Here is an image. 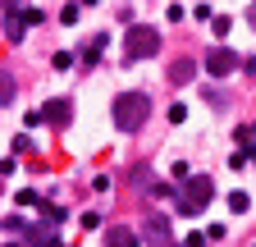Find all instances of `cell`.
Wrapping results in <instances>:
<instances>
[{
    "instance_id": "cell-8",
    "label": "cell",
    "mask_w": 256,
    "mask_h": 247,
    "mask_svg": "<svg viewBox=\"0 0 256 247\" xmlns=\"http://www.w3.org/2000/svg\"><path fill=\"white\" fill-rule=\"evenodd\" d=\"M106 247H138V234L128 229V224H114V229L106 234Z\"/></svg>"
},
{
    "instance_id": "cell-17",
    "label": "cell",
    "mask_w": 256,
    "mask_h": 247,
    "mask_svg": "<svg viewBox=\"0 0 256 247\" xmlns=\"http://www.w3.org/2000/svg\"><path fill=\"white\" fill-rule=\"evenodd\" d=\"M5 247H18V242H5Z\"/></svg>"
},
{
    "instance_id": "cell-12",
    "label": "cell",
    "mask_w": 256,
    "mask_h": 247,
    "mask_svg": "<svg viewBox=\"0 0 256 247\" xmlns=\"http://www.w3.org/2000/svg\"><path fill=\"white\" fill-rule=\"evenodd\" d=\"M229 210L242 215V210H247V197H242V192H229Z\"/></svg>"
},
{
    "instance_id": "cell-16",
    "label": "cell",
    "mask_w": 256,
    "mask_h": 247,
    "mask_svg": "<svg viewBox=\"0 0 256 247\" xmlns=\"http://www.w3.org/2000/svg\"><path fill=\"white\" fill-rule=\"evenodd\" d=\"M247 156H252V160H256V142H247Z\"/></svg>"
},
{
    "instance_id": "cell-14",
    "label": "cell",
    "mask_w": 256,
    "mask_h": 247,
    "mask_svg": "<svg viewBox=\"0 0 256 247\" xmlns=\"http://www.w3.org/2000/svg\"><path fill=\"white\" fill-rule=\"evenodd\" d=\"M78 14H82L78 5H64V14H60V23H78Z\"/></svg>"
},
{
    "instance_id": "cell-7",
    "label": "cell",
    "mask_w": 256,
    "mask_h": 247,
    "mask_svg": "<svg viewBox=\"0 0 256 247\" xmlns=\"http://www.w3.org/2000/svg\"><path fill=\"white\" fill-rule=\"evenodd\" d=\"M146 229V242H170V220H165V215H151V220H142Z\"/></svg>"
},
{
    "instance_id": "cell-9",
    "label": "cell",
    "mask_w": 256,
    "mask_h": 247,
    "mask_svg": "<svg viewBox=\"0 0 256 247\" xmlns=\"http://www.w3.org/2000/svg\"><path fill=\"white\" fill-rule=\"evenodd\" d=\"M23 28H28V23H23V14H5V42H10V46H18V42H23Z\"/></svg>"
},
{
    "instance_id": "cell-5",
    "label": "cell",
    "mask_w": 256,
    "mask_h": 247,
    "mask_svg": "<svg viewBox=\"0 0 256 247\" xmlns=\"http://www.w3.org/2000/svg\"><path fill=\"white\" fill-rule=\"evenodd\" d=\"M42 114H46V124H55V128H64V124H69V114H74V101L55 96V101H46V106H42Z\"/></svg>"
},
{
    "instance_id": "cell-11",
    "label": "cell",
    "mask_w": 256,
    "mask_h": 247,
    "mask_svg": "<svg viewBox=\"0 0 256 247\" xmlns=\"http://www.w3.org/2000/svg\"><path fill=\"white\" fill-rule=\"evenodd\" d=\"M5 229L10 234H28V220H23V215H5Z\"/></svg>"
},
{
    "instance_id": "cell-6",
    "label": "cell",
    "mask_w": 256,
    "mask_h": 247,
    "mask_svg": "<svg viewBox=\"0 0 256 247\" xmlns=\"http://www.w3.org/2000/svg\"><path fill=\"white\" fill-rule=\"evenodd\" d=\"M192 74H197V60H192V55H178L174 64H170V82H174V87H188Z\"/></svg>"
},
{
    "instance_id": "cell-2",
    "label": "cell",
    "mask_w": 256,
    "mask_h": 247,
    "mask_svg": "<svg viewBox=\"0 0 256 247\" xmlns=\"http://www.w3.org/2000/svg\"><path fill=\"white\" fill-rule=\"evenodd\" d=\"M160 50V32L151 23H128V37H124V55L128 60H151Z\"/></svg>"
},
{
    "instance_id": "cell-15",
    "label": "cell",
    "mask_w": 256,
    "mask_h": 247,
    "mask_svg": "<svg viewBox=\"0 0 256 247\" xmlns=\"http://www.w3.org/2000/svg\"><path fill=\"white\" fill-rule=\"evenodd\" d=\"M18 202H23V206H42V197L32 192V188H23V192H18Z\"/></svg>"
},
{
    "instance_id": "cell-1",
    "label": "cell",
    "mask_w": 256,
    "mask_h": 247,
    "mask_svg": "<svg viewBox=\"0 0 256 247\" xmlns=\"http://www.w3.org/2000/svg\"><path fill=\"white\" fill-rule=\"evenodd\" d=\"M110 114H114V128L119 133H138L142 124H146V114H151V96H146V92H119L114 106H110Z\"/></svg>"
},
{
    "instance_id": "cell-3",
    "label": "cell",
    "mask_w": 256,
    "mask_h": 247,
    "mask_svg": "<svg viewBox=\"0 0 256 247\" xmlns=\"http://www.w3.org/2000/svg\"><path fill=\"white\" fill-rule=\"evenodd\" d=\"M210 197H215V183H210L206 174H197V178H188V183H183V192H178V210H183V215H202V210L210 206Z\"/></svg>"
},
{
    "instance_id": "cell-10",
    "label": "cell",
    "mask_w": 256,
    "mask_h": 247,
    "mask_svg": "<svg viewBox=\"0 0 256 247\" xmlns=\"http://www.w3.org/2000/svg\"><path fill=\"white\" fill-rule=\"evenodd\" d=\"M14 92H18L14 78H10V74H0V106H5V110H10V101H14Z\"/></svg>"
},
{
    "instance_id": "cell-4",
    "label": "cell",
    "mask_w": 256,
    "mask_h": 247,
    "mask_svg": "<svg viewBox=\"0 0 256 247\" xmlns=\"http://www.w3.org/2000/svg\"><path fill=\"white\" fill-rule=\"evenodd\" d=\"M206 69H210V78H229V74L238 69V55H234L229 46H210V50H206Z\"/></svg>"
},
{
    "instance_id": "cell-13",
    "label": "cell",
    "mask_w": 256,
    "mask_h": 247,
    "mask_svg": "<svg viewBox=\"0 0 256 247\" xmlns=\"http://www.w3.org/2000/svg\"><path fill=\"white\" fill-rule=\"evenodd\" d=\"M210 28H215V37H229V28H234V23H229V18H210Z\"/></svg>"
}]
</instances>
